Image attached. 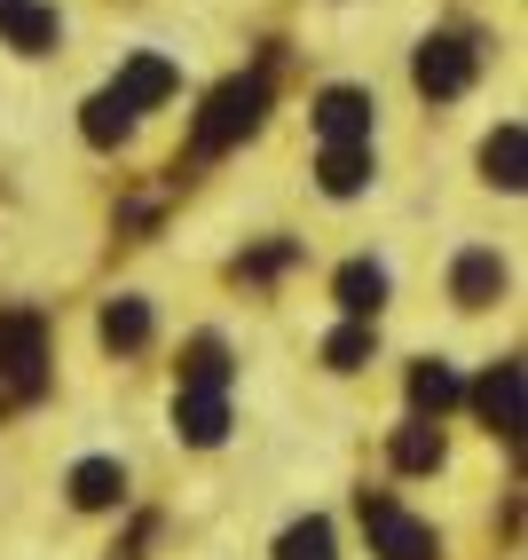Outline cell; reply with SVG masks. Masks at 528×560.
<instances>
[{
	"instance_id": "obj_1",
	"label": "cell",
	"mask_w": 528,
	"mask_h": 560,
	"mask_svg": "<svg viewBox=\"0 0 528 560\" xmlns=\"http://www.w3.org/2000/svg\"><path fill=\"white\" fill-rule=\"evenodd\" d=\"M260 119H269V71H245V80L213 88L206 119H198V135H190V151H198V159H221V151H237Z\"/></svg>"
},
{
	"instance_id": "obj_2",
	"label": "cell",
	"mask_w": 528,
	"mask_h": 560,
	"mask_svg": "<svg viewBox=\"0 0 528 560\" xmlns=\"http://www.w3.org/2000/svg\"><path fill=\"white\" fill-rule=\"evenodd\" d=\"M363 529H371V552H379V560H442V537L426 529V521H410L395 498L363 490Z\"/></svg>"
},
{
	"instance_id": "obj_3",
	"label": "cell",
	"mask_w": 528,
	"mask_h": 560,
	"mask_svg": "<svg viewBox=\"0 0 528 560\" xmlns=\"http://www.w3.org/2000/svg\"><path fill=\"white\" fill-rule=\"evenodd\" d=\"M40 363H48V331H40V316L9 308V316H0V380H9L16 395H32V387H40Z\"/></svg>"
},
{
	"instance_id": "obj_4",
	"label": "cell",
	"mask_w": 528,
	"mask_h": 560,
	"mask_svg": "<svg viewBox=\"0 0 528 560\" xmlns=\"http://www.w3.org/2000/svg\"><path fill=\"white\" fill-rule=\"evenodd\" d=\"M410 80H419V95H434V103L466 95L473 88V48L458 40V32H434V40L419 48V63H410Z\"/></svg>"
},
{
	"instance_id": "obj_5",
	"label": "cell",
	"mask_w": 528,
	"mask_h": 560,
	"mask_svg": "<svg viewBox=\"0 0 528 560\" xmlns=\"http://www.w3.org/2000/svg\"><path fill=\"white\" fill-rule=\"evenodd\" d=\"M371 103L363 88H331L324 103H316V127H324V142H371Z\"/></svg>"
},
{
	"instance_id": "obj_6",
	"label": "cell",
	"mask_w": 528,
	"mask_h": 560,
	"mask_svg": "<svg viewBox=\"0 0 528 560\" xmlns=\"http://www.w3.org/2000/svg\"><path fill=\"white\" fill-rule=\"evenodd\" d=\"M174 427H181V442L213 451V442L230 434V402H221L213 387H181V402H174Z\"/></svg>"
},
{
	"instance_id": "obj_7",
	"label": "cell",
	"mask_w": 528,
	"mask_h": 560,
	"mask_svg": "<svg viewBox=\"0 0 528 560\" xmlns=\"http://www.w3.org/2000/svg\"><path fill=\"white\" fill-rule=\"evenodd\" d=\"M473 402H481V419L497 427V434H520V363H497V371L473 387Z\"/></svg>"
},
{
	"instance_id": "obj_8",
	"label": "cell",
	"mask_w": 528,
	"mask_h": 560,
	"mask_svg": "<svg viewBox=\"0 0 528 560\" xmlns=\"http://www.w3.org/2000/svg\"><path fill=\"white\" fill-rule=\"evenodd\" d=\"M331 292H339V308L363 324V316H379V308H387V269H379V260H348Z\"/></svg>"
},
{
	"instance_id": "obj_9",
	"label": "cell",
	"mask_w": 528,
	"mask_h": 560,
	"mask_svg": "<svg viewBox=\"0 0 528 560\" xmlns=\"http://www.w3.org/2000/svg\"><path fill=\"white\" fill-rule=\"evenodd\" d=\"M481 174L497 182V190H520V182H528V135H520L513 119H505L497 135L481 142Z\"/></svg>"
},
{
	"instance_id": "obj_10",
	"label": "cell",
	"mask_w": 528,
	"mask_h": 560,
	"mask_svg": "<svg viewBox=\"0 0 528 560\" xmlns=\"http://www.w3.org/2000/svg\"><path fill=\"white\" fill-rule=\"evenodd\" d=\"M110 95H119L127 110H150V103H166V95H174V63H166V56H134V63L119 71V88H110Z\"/></svg>"
},
{
	"instance_id": "obj_11",
	"label": "cell",
	"mask_w": 528,
	"mask_h": 560,
	"mask_svg": "<svg viewBox=\"0 0 528 560\" xmlns=\"http://www.w3.org/2000/svg\"><path fill=\"white\" fill-rule=\"evenodd\" d=\"M324 190L331 198H355L363 190V182H371V142H324Z\"/></svg>"
},
{
	"instance_id": "obj_12",
	"label": "cell",
	"mask_w": 528,
	"mask_h": 560,
	"mask_svg": "<svg viewBox=\"0 0 528 560\" xmlns=\"http://www.w3.org/2000/svg\"><path fill=\"white\" fill-rule=\"evenodd\" d=\"M80 135L95 142V151H119V142L134 135V110H127L119 95L103 88V95H87V110H80Z\"/></svg>"
},
{
	"instance_id": "obj_13",
	"label": "cell",
	"mask_w": 528,
	"mask_h": 560,
	"mask_svg": "<svg viewBox=\"0 0 528 560\" xmlns=\"http://www.w3.org/2000/svg\"><path fill=\"white\" fill-rule=\"evenodd\" d=\"M119 498H127V466H110V458H87V466H71V505L103 513V505H119Z\"/></svg>"
},
{
	"instance_id": "obj_14",
	"label": "cell",
	"mask_w": 528,
	"mask_h": 560,
	"mask_svg": "<svg viewBox=\"0 0 528 560\" xmlns=\"http://www.w3.org/2000/svg\"><path fill=\"white\" fill-rule=\"evenodd\" d=\"M505 292V260L497 253H466L458 260V308H489Z\"/></svg>"
},
{
	"instance_id": "obj_15",
	"label": "cell",
	"mask_w": 528,
	"mask_h": 560,
	"mask_svg": "<svg viewBox=\"0 0 528 560\" xmlns=\"http://www.w3.org/2000/svg\"><path fill=\"white\" fill-rule=\"evenodd\" d=\"M458 395H466V380H458L449 363H419V371H410V402H419L426 419H442V410L458 402Z\"/></svg>"
},
{
	"instance_id": "obj_16",
	"label": "cell",
	"mask_w": 528,
	"mask_h": 560,
	"mask_svg": "<svg viewBox=\"0 0 528 560\" xmlns=\"http://www.w3.org/2000/svg\"><path fill=\"white\" fill-rule=\"evenodd\" d=\"M142 340H150V308H142V301H110V308H103V348L134 355Z\"/></svg>"
},
{
	"instance_id": "obj_17",
	"label": "cell",
	"mask_w": 528,
	"mask_h": 560,
	"mask_svg": "<svg viewBox=\"0 0 528 560\" xmlns=\"http://www.w3.org/2000/svg\"><path fill=\"white\" fill-rule=\"evenodd\" d=\"M395 466H402V474H426V466H442V427H434V419L402 427V434H395Z\"/></svg>"
},
{
	"instance_id": "obj_18",
	"label": "cell",
	"mask_w": 528,
	"mask_h": 560,
	"mask_svg": "<svg viewBox=\"0 0 528 560\" xmlns=\"http://www.w3.org/2000/svg\"><path fill=\"white\" fill-rule=\"evenodd\" d=\"M277 560H339L331 552V521H292L277 537Z\"/></svg>"
},
{
	"instance_id": "obj_19",
	"label": "cell",
	"mask_w": 528,
	"mask_h": 560,
	"mask_svg": "<svg viewBox=\"0 0 528 560\" xmlns=\"http://www.w3.org/2000/svg\"><path fill=\"white\" fill-rule=\"evenodd\" d=\"M56 32H63V24H56V9H24V16L9 24V40H16L24 56H48V48H56Z\"/></svg>"
},
{
	"instance_id": "obj_20",
	"label": "cell",
	"mask_w": 528,
	"mask_h": 560,
	"mask_svg": "<svg viewBox=\"0 0 528 560\" xmlns=\"http://www.w3.org/2000/svg\"><path fill=\"white\" fill-rule=\"evenodd\" d=\"M324 363H331V371H363V363H371V324L331 331V340H324Z\"/></svg>"
},
{
	"instance_id": "obj_21",
	"label": "cell",
	"mask_w": 528,
	"mask_h": 560,
	"mask_svg": "<svg viewBox=\"0 0 528 560\" xmlns=\"http://www.w3.org/2000/svg\"><path fill=\"white\" fill-rule=\"evenodd\" d=\"M181 371H190V387H213V395H221V380H230V348H221V340H198Z\"/></svg>"
},
{
	"instance_id": "obj_22",
	"label": "cell",
	"mask_w": 528,
	"mask_h": 560,
	"mask_svg": "<svg viewBox=\"0 0 528 560\" xmlns=\"http://www.w3.org/2000/svg\"><path fill=\"white\" fill-rule=\"evenodd\" d=\"M24 9H32V0H0V32H9V24H16Z\"/></svg>"
}]
</instances>
